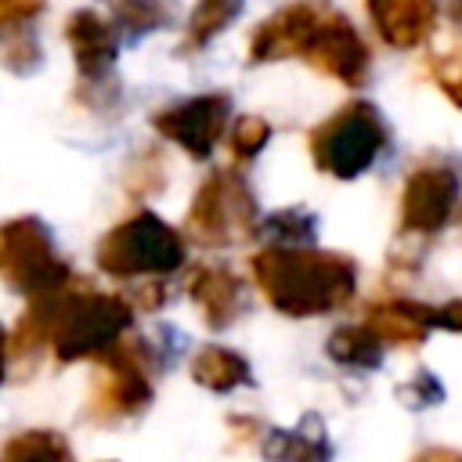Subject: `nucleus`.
Returning <instances> with one entry per match:
<instances>
[{"instance_id": "1", "label": "nucleus", "mask_w": 462, "mask_h": 462, "mask_svg": "<svg viewBox=\"0 0 462 462\" xmlns=\"http://www.w3.org/2000/svg\"><path fill=\"white\" fill-rule=\"evenodd\" d=\"M249 267L267 303L285 318L336 314L357 289L354 260L314 245H267L249 256Z\"/></svg>"}, {"instance_id": "2", "label": "nucleus", "mask_w": 462, "mask_h": 462, "mask_svg": "<svg viewBox=\"0 0 462 462\" xmlns=\"http://www.w3.org/2000/svg\"><path fill=\"white\" fill-rule=\"evenodd\" d=\"M43 300L51 310V350L61 365L101 357L134 325L130 300L116 292H97L94 285L76 282V278Z\"/></svg>"}, {"instance_id": "3", "label": "nucleus", "mask_w": 462, "mask_h": 462, "mask_svg": "<svg viewBox=\"0 0 462 462\" xmlns=\"http://www.w3.org/2000/svg\"><path fill=\"white\" fill-rule=\"evenodd\" d=\"M94 260L105 274L134 282V278H166L184 267L188 245L184 235L166 224L159 213L141 209L105 231V238L94 249Z\"/></svg>"}, {"instance_id": "4", "label": "nucleus", "mask_w": 462, "mask_h": 462, "mask_svg": "<svg viewBox=\"0 0 462 462\" xmlns=\"http://www.w3.org/2000/svg\"><path fill=\"white\" fill-rule=\"evenodd\" d=\"M386 148H390V126L383 112L365 97L343 105L321 126L310 130L314 166L336 180H354L368 173Z\"/></svg>"}, {"instance_id": "5", "label": "nucleus", "mask_w": 462, "mask_h": 462, "mask_svg": "<svg viewBox=\"0 0 462 462\" xmlns=\"http://www.w3.org/2000/svg\"><path fill=\"white\" fill-rule=\"evenodd\" d=\"M0 282L29 300L51 296L72 282V267L40 217H11L0 224Z\"/></svg>"}, {"instance_id": "6", "label": "nucleus", "mask_w": 462, "mask_h": 462, "mask_svg": "<svg viewBox=\"0 0 462 462\" xmlns=\"http://www.w3.org/2000/svg\"><path fill=\"white\" fill-rule=\"evenodd\" d=\"M184 224L202 245H242L260 235V202L238 170H213L199 184Z\"/></svg>"}, {"instance_id": "7", "label": "nucleus", "mask_w": 462, "mask_h": 462, "mask_svg": "<svg viewBox=\"0 0 462 462\" xmlns=\"http://www.w3.org/2000/svg\"><path fill=\"white\" fill-rule=\"evenodd\" d=\"M101 379L90 393V415L134 419L152 404V372L166 368L152 339H119L101 357Z\"/></svg>"}, {"instance_id": "8", "label": "nucleus", "mask_w": 462, "mask_h": 462, "mask_svg": "<svg viewBox=\"0 0 462 462\" xmlns=\"http://www.w3.org/2000/svg\"><path fill=\"white\" fill-rule=\"evenodd\" d=\"M458 195H462V177L455 162L430 159L415 166L401 191V235L426 242L437 231H444L458 209Z\"/></svg>"}, {"instance_id": "9", "label": "nucleus", "mask_w": 462, "mask_h": 462, "mask_svg": "<svg viewBox=\"0 0 462 462\" xmlns=\"http://www.w3.org/2000/svg\"><path fill=\"white\" fill-rule=\"evenodd\" d=\"M231 108H235L231 94L209 90V94L180 97V101L159 108L152 116V126L159 137L173 141L191 159H209V152L217 148V141L224 137V130L231 123Z\"/></svg>"}, {"instance_id": "10", "label": "nucleus", "mask_w": 462, "mask_h": 462, "mask_svg": "<svg viewBox=\"0 0 462 462\" xmlns=\"http://www.w3.org/2000/svg\"><path fill=\"white\" fill-rule=\"evenodd\" d=\"M300 54L314 69L336 76L346 87H365L368 83V72H372L368 47H365L361 32L350 25V18L339 14L336 7H325L321 22L314 25V32H310V40L303 43Z\"/></svg>"}, {"instance_id": "11", "label": "nucleus", "mask_w": 462, "mask_h": 462, "mask_svg": "<svg viewBox=\"0 0 462 462\" xmlns=\"http://www.w3.org/2000/svg\"><path fill=\"white\" fill-rule=\"evenodd\" d=\"M65 40L83 83L112 79V69L119 58V29L108 18H101L90 7H79L65 18Z\"/></svg>"}, {"instance_id": "12", "label": "nucleus", "mask_w": 462, "mask_h": 462, "mask_svg": "<svg viewBox=\"0 0 462 462\" xmlns=\"http://www.w3.org/2000/svg\"><path fill=\"white\" fill-rule=\"evenodd\" d=\"M325 7L328 4H321V0H300V4L274 11L267 22H260L253 32V43H249V65H267V61H282L289 54H300L303 43L310 40L314 25L321 22Z\"/></svg>"}, {"instance_id": "13", "label": "nucleus", "mask_w": 462, "mask_h": 462, "mask_svg": "<svg viewBox=\"0 0 462 462\" xmlns=\"http://www.w3.org/2000/svg\"><path fill=\"white\" fill-rule=\"evenodd\" d=\"M188 296L195 300V307L202 310V318L213 332L231 328L249 310V296H245L242 278L224 263L195 267L188 278Z\"/></svg>"}, {"instance_id": "14", "label": "nucleus", "mask_w": 462, "mask_h": 462, "mask_svg": "<svg viewBox=\"0 0 462 462\" xmlns=\"http://www.w3.org/2000/svg\"><path fill=\"white\" fill-rule=\"evenodd\" d=\"M383 43L393 51L419 47L437 25V0H365Z\"/></svg>"}, {"instance_id": "15", "label": "nucleus", "mask_w": 462, "mask_h": 462, "mask_svg": "<svg viewBox=\"0 0 462 462\" xmlns=\"http://www.w3.org/2000/svg\"><path fill=\"white\" fill-rule=\"evenodd\" d=\"M383 343H397V346H419L426 343L430 328H433V307L419 303V300H383L368 307V321H365Z\"/></svg>"}, {"instance_id": "16", "label": "nucleus", "mask_w": 462, "mask_h": 462, "mask_svg": "<svg viewBox=\"0 0 462 462\" xmlns=\"http://www.w3.org/2000/svg\"><path fill=\"white\" fill-rule=\"evenodd\" d=\"M191 379L209 393H231L238 386H253L256 383L245 354H238L231 346H220V343H206L191 357Z\"/></svg>"}, {"instance_id": "17", "label": "nucleus", "mask_w": 462, "mask_h": 462, "mask_svg": "<svg viewBox=\"0 0 462 462\" xmlns=\"http://www.w3.org/2000/svg\"><path fill=\"white\" fill-rule=\"evenodd\" d=\"M328 361L354 372H375L383 365V339L368 325H339L325 339Z\"/></svg>"}, {"instance_id": "18", "label": "nucleus", "mask_w": 462, "mask_h": 462, "mask_svg": "<svg viewBox=\"0 0 462 462\" xmlns=\"http://www.w3.org/2000/svg\"><path fill=\"white\" fill-rule=\"evenodd\" d=\"M0 462H76L58 430H22L0 448Z\"/></svg>"}, {"instance_id": "19", "label": "nucleus", "mask_w": 462, "mask_h": 462, "mask_svg": "<svg viewBox=\"0 0 462 462\" xmlns=\"http://www.w3.org/2000/svg\"><path fill=\"white\" fill-rule=\"evenodd\" d=\"M242 11H245V0H199L188 18L184 51H199V47L213 43L231 22H238Z\"/></svg>"}, {"instance_id": "20", "label": "nucleus", "mask_w": 462, "mask_h": 462, "mask_svg": "<svg viewBox=\"0 0 462 462\" xmlns=\"http://www.w3.org/2000/svg\"><path fill=\"white\" fill-rule=\"evenodd\" d=\"M260 235L274 245H314L318 242V217L307 206H285L260 217Z\"/></svg>"}, {"instance_id": "21", "label": "nucleus", "mask_w": 462, "mask_h": 462, "mask_svg": "<svg viewBox=\"0 0 462 462\" xmlns=\"http://www.w3.org/2000/svg\"><path fill=\"white\" fill-rule=\"evenodd\" d=\"M173 11L166 7V0H112V25L126 36V40H141L162 25H170Z\"/></svg>"}, {"instance_id": "22", "label": "nucleus", "mask_w": 462, "mask_h": 462, "mask_svg": "<svg viewBox=\"0 0 462 462\" xmlns=\"http://www.w3.org/2000/svg\"><path fill=\"white\" fill-rule=\"evenodd\" d=\"M0 61L7 72L14 76H32L40 65H43V47L36 40V32L29 25L22 29H11L4 40H0Z\"/></svg>"}, {"instance_id": "23", "label": "nucleus", "mask_w": 462, "mask_h": 462, "mask_svg": "<svg viewBox=\"0 0 462 462\" xmlns=\"http://www.w3.org/2000/svg\"><path fill=\"white\" fill-rule=\"evenodd\" d=\"M292 444H296V462H332V440H328L325 419L318 411H307L296 422Z\"/></svg>"}, {"instance_id": "24", "label": "nucleus", "mask_w": 462, "mask_h": 462, "mask_svg": "<svg viewBox=\"0 0 462 462\" xmlns=\"http://www.w3.org/2000/svg\"><path fill=\"white\" fill-rule=\"evenodd\" d=\"M274 137V126L263 119V116H238L231 123V152L242 159V162H253Z\"/></svg>"}, {"instance_id": "25", "label": "nucleus", "mask_w": 462, "mask_h": 462, "mask_svg": "<svg viewBox=\"0 0 462 462\" xmlns=\"http://www.w3.org/2000/svg\"><path fill=\"white\" fill-rule=\"evenodd\" d=\"M444 383H440V375L437 372H430V368H419L408 383H401L397 386V401L404 404V408H411V411H426V408H437V404H444Z\"/></svg>"}, {"instance_id": "26", "label": "nucleus", "mask_w": 462, "mask_h": 462, "mask_svg": "<svg viewBox=\"0 0 462 462\" xmlns=\"http://www.w3.org/2000/svg\"><path fill=\"white\" fill-rule=\"evenodd\" d=\"M166 166H162V155H141V166H134L130 173H126V188L134 191V195H155L162 184H166V173H162Z\"/></svg>"}, {"instance_id": "27", "label": "nucleus", "mask_w": 462, "mask_h": 462, "mask_svg": "<svg viewBox=\"0 0 462 462\" xmlns=\"http://www.w3.org/2000/svg\"><path fill=\"white\" fill-rule=\"evenodd\" d=\"M43 7H47L43 0H0V32L32 25L43 14Z\"/></svg>"}, {"instance_id": "28", "label": "nucleus", "mask_w": 462, "mask_h": 462, "mask_svg": "<svg viewBox=\"0 0 462 462\" xmlns=\"http://www.w3.org/2000/svg\"><path fill=\"white\" fill-rule=\"evenodd\" d=\"M260 455L263 462H296V444H292V430H267L260 437Z\"/></svg>"}, {"instance_id": "29", "label": "nucleus", "mask_w": 462, "mask_h": 462, "mask_svg": "<svg viewBox=\"0 0 462 462\" xmlns=\"http://www.w3.org/2000/svg\"><path fill=\"white\" fill-rule=\"evenodd\" d=\"M433 72H437V83H440V90L462 108V61H437L433 65Z\"/></svg>"}, {"instance_id": "30", "label": "nucleus", "mask_w": 462, "mask_h": 462, "mask_svg": "<svg viewBox=\"0 0 462 462\" xmlns=\"http://www.w3.org/2000/svg\"><path fill=\"white\" fill-rule=\"evenodd\" d=\"M433 328L462 332V300H448V303L433 307Z\"/></svg>"}, {"instance_id": "31", "label": "nucleus", "mask_w": 462, "mask_h": 462, "mask_svg": "<svg viewBox=\"0 0 462 462\" xmlns=\"http://www.w3.org/2000/svg\"><path fill=\"white\" fill-rule=\"evenodd\" d=\"M166 285L162 282H144V285H137V292H134V300L144 307V310H159L162 303H166Z\"/></svg>"}, {"instance_id": "32", "label": "nucleus", "mask_w": 462, "mask_h": 462, "mask_svg": "<svg viewBox=\"0 0 462 462\" xmlns=\"http://www.w3.org/2000/svg\"><path fill=\"white\" fill-rule=\"evenodd\" d=\"M227 426H231V433L238 437V440H249V437H260V426L249 419V415H231L227 419Z\"/></svg>"}, {"instance_id": "33", "label": "nucleus", "mask_w": 462, "mask_h": 462, "mask_svg": "<svg viewBox=\"0 0 462 462\" xmlns=\"http://www.w3.org/2000/svg\"><path fill=\"white\" fill-rule=\"evenodd\" d=\"M411 462H462V451H448V448H426L422 455H415Z\"/></svg>"}, {"instance_id": "34", "label": "nucleus", "mask_w": 462, "mask_h": 462, "mask_svg": "<svg viewBox=\"0 0 462 462\" xmlns=\"http://www.w3.org/2000/svg\"><path fill=\"white\" fill-rule=\"evenodd\" d=\"M437 7H444L448 22H451L455 29H462V0H437Z\"/></svg>"}, {"instance_id": "35", "label": "nucleus", "mask_w": 462, "mask_h": 462, "mask_svg": "<svg viewBox=\"0 0 462 462\" xmlns=\"http://www.w3.org/2000/svg\"><path fill=\"white\" fill-rule=\"evenodd\" d=\"M7 328L0 325V386H4V379H7V357H11V346H7Z\"/></svg>"}, {"instance_id": "36", "label": "nucleus", "mask_w": 462, "mask_h": 462, "mask_svg": "<svg viewBox=\"0 0 462 462\" xmlns=\"http://www.w3.org/2000/svg\"><path fill=\"white\" fill-rule=\"evenodd\" d=\"M105 462H112V458H105Z\"/></svg>"}]
</instances>
